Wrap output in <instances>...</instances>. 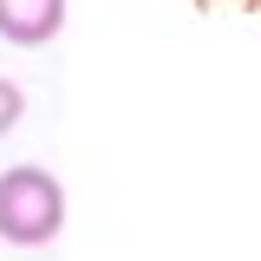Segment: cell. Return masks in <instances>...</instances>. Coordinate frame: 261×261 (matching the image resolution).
I'll return each mask as SVG.
<instances>
[{
    "instance_id": "7a4b0ae2",
    "label": "cell",
    "mask_w": 261,
    "mask_h": 261,
    "mask_svg": "<svg viewBox=\"0 0 261 261\" xmlns=\"http://www.w3.org/2000/svg\"><path fill=\"white\" fill-rule=\"evenodd\" d=\"M65 33V0H0V39L7 46H53Z\"/></svg>"
},
{
    "instance_id": "3957f363",
    "label": "cell",
    "mask_w": 261,
    "mask_h": 261,
    "mask_svg": "<svg viewBox=\"0 0 261 261\" xmlns=\"http://www.w3.org/2000/svg\"><path fill=\"white\" fill-rule=\"evenodd\" d=\"M20 111H27V92H20L13 79H0V137L20 124Z\"/></svg>"
},
{
    "instance_id": "6da1fadb",
    "label": "cell",
    "mask_w": 261,
    "mask_h": 261,
    "mask_svg": "<svg viewBox=\"0 0 261 261\" xmlns=\"http://www.w3.org/2000/svg\"><path fill=\"white\" fill-rule=\"evenodd\" d=\"M65 228V183L39 163L0 170V242L7 248H46Z\"/></svg>"
}]
</instances>
